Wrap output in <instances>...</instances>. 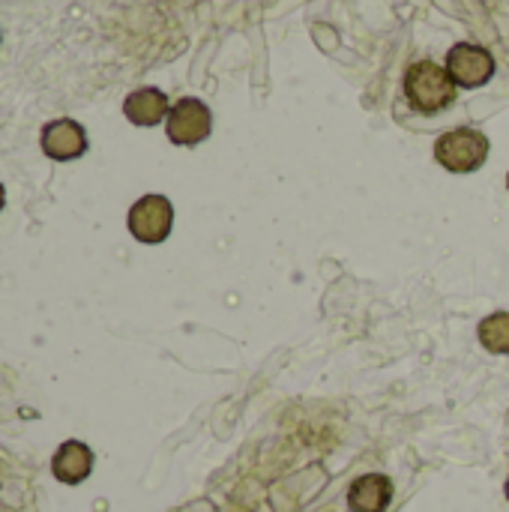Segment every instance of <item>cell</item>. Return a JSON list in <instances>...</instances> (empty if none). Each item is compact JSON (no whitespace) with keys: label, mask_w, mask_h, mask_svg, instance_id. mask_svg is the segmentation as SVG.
Wrapping results in <instances>:
<instances>
[{"label":"cell","mask_w":509,"mask_h":512,"mask_svg":"<svg viewBox=\"0 0 509 512\" xmlns=\"http://www.w3.org/2000/svg\"><path fill=\"white\" fill-rule=\"evenodd\" d=\"M447 72L459 87H483L495 75V57L483 45L459 42L447 54Z\"/></svg>","instance_id":"5"},{"label":"cell","mask_w":509,"mask_h":512,"mask_svg":"<svg viewBox=\"0 0 509 512\" xmlns=\"http://www.w3.org/2000/svg\"><path fill=\"white\" fill-rule=\"evenodd\" d=\"M435 159L453 174H471L489 159V138L477 129H450L435 141Z\"/></svg>","instance_id":"2"},{"label":"cell","mask_w":509,"mask_h":512,"mask_svg":"<svg viewBox=\"0 0 509 512\" xmlns=\"http://www.w3.org/2000/svg\"><path fill=\"white\" fill-rule=\"evenodd\" d=\"M39 144H42V153L48 159L69 162V159L84 156V150H87V132H84L81 123H75L69 117H60V120L45 123Z\"/></svg>","instance_id":"6"},{"label":"cell","mask_w":509,"mask_h":512,"mask_svg":"<svg viewBox=\"0 0 509 512\" xmlns=\"http://www.w3.org/2000/svg\"><path fill=\"white\" fill-rule=\"evenodd\" d=\"M51 471H54V477H57L60 483L78 486V483L87 480L90 471H93V453H90V447L81 444V441H66V444L54 453Z\"/></svg>","instance_id":"8"},{"label":"cell","mask_w":509,"mask_h":512,"mask_svg":"<svg viewBox=\"0 0 509 512\" xmlns=\"http://www.w3.org/2000/svg\"><path fill=\"white\" fill-rule=\"evenodd\" d=\"M168 111H171L168 96L159 87H141V90L129 93L123 102L126 120H132L135 126H156L159 120L168 117Z\"/></svg>","instance_id":"9"},{"label":"cell","mask_w":509,"mask_h":512,"mask_svg":"<svg viewBox=\"0 0 509 512\" xmlns=\"http://www.w3.org/2000/svg\"><path fill=\"white\" fill-rule=\"evenodd\" d=\"M174 207L165 195H144L129 210V231L138 243H162L171 234Z\"/></svg>","instance_id":"4"},{"label":"cell","mask_w":509,"mask_h":512,"mask_svg":"<svg viewBox=\"0 0 509 512\" xmlns=\"http://www.w3.org/2000/svg\"><path fill=\"white\" fill-rule=\"evenodd\" d=\"M3 201H6V192H3V186H0V210H3Z\"/></svg>","instance_id":"11"},{"label":"cell","mask_w":509,"mask_h":512,"mask_svg":"<svg viewBox=\"0 0 509 512\" xmlns=\"http://www.w3.org/2000/svg\"><path fill=\"white\" fill-rule=\"evenodd\" d=\"M459 84L447 72V66H438L435 60H417L405 72V96L408 102L423 114H438L456 102Z\"/></svg>","instance_id":"1"},{"label":"cell","mask_w":509,"mask_h":512,"mask_svg":"<svg viewBox=\"0 0 509 512\" xmlns=\"http://www.w3.org/2000/svg\"><path fill=\"white\" fill-rule=\"evenodd\" d=\"M213 129V114L210 108L201 102V99H180L177 105H171L168 111V120H165V132L171 138V144H180V147H195L201 144Z\"/></svg>","instance_id":"3"},{"label":"cell","mask_w":509,"mask_h":512,"mask_svg":"<svg viewBox=\"0 0 509 512\" xmlns=\"http://www.w3.org/2000/svg\"><path fill=\"white\" fill-rule=\"evenodd\" d=\"M393 501V483L384 474H366L351 483L348 507L351 512H387Z\"/></svg>","instance_id":"7"},{"label":"cell","mask_w":509,"mask_h":512,"mask_svg":"<svg viewBox=\"0 0 509 512\" xmlns=\"http://www.w3.org/2000/svg\"><path fill=\"white\" fill-rule=\"evenodd\" d=\"M507 186H509V174H507Z\"/></svg>","instance_id":"13"},{"label":"cell","mask_w":509,"mask_h":512,"mask_svg":"<svg viewBox=\"0 0 509 512\" xmlns=\"http://www.w3.org/2000/svg\"><path fill=\"white\" fill-rule=\"evenodd\" d=\"M480 342L492 354H509V312H495L480 321Z\"/></svg>","instance_id":"10"},{"label":"cell","mask_w":509,"mask_h":512,"mask_svg":"<svg viewBox=\"0 0 509 512\" xmlns=\"http://www.w3.org/2000/svg\"><path fill=\"white\" fill-rule=\"evenodd\" d=\"M504 495H507V501H509V477H507V486H504Z\"/></svg>","instance_id":"12"}]
</instances>
